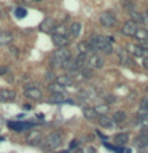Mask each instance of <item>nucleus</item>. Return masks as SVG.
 Segmentation results:
<instances>
[{
    "instance_id": "1",
    "label": "nucleus",
    "mask_w": 148,
    "mask_h": 153,
    "mask_svg": "<svg viewBox=\"0 0 148 153\" xmlns=\"http://www.w3.org/2000/svg\"><path fill=\"white\" fill-rule=\"evenodd\" d=\"M91 46L94 51H102V53H112V43H113V37H104V35H95L89 40Z\"/></svg>"
},
{
    "instance_id": "2",
    "label": "nucleus",
    "mask_w": 148,
    "mask_h": 153,
    "mask_svg": "<svg viewBox=\"0 0 148 153\" xmlns=\"http://www.w3.org/2000/svg\"><path fill=\"white\" fill-rule=\"evenodd\" d=\"M62 143V134L61 132H51L48 134V136L43 139V140L40 142V145L43 150H54V148H57Z\"/></svg>"
},
{
    "instance_id": "3",
    "label": "nucleus",
    "mask_w": 148,
    "mask_h": 153,
    "mask_svg": "<svg viewBox=\"0 0 148 153\" xmlns=\"http://www.w3.org/2000/svg\"><path fill=\"white\" fill-rule=\"evenodd\" d=\"M70 59V51L69 48H57L54 51V54H53V61H51V67H57L64 64V61Z\"/></svg>"
},
{
    "instance_id": "4",
    "label": "nucleus",
    "mask_w": 148,
    "mask_h": 153,
    "mask_svg": "<svg viewBox=\"0 0 148 153\" xmlns=\"http://www.w3.org/2000/svg\"><path fill=\"white\" fill-rule=\"evenodd\" d=\"M84 67H88V69H102L104 67V59L100 56H97V54H89L88 56V59H86V65Z\"/></svg>"
},
{
    "instance_id": "5",
    "label": "nucleus",
    "mask_w": 148,
    "mask_h": 153,
    "mask_svg": "<svg viewBox=\"0 0 148 153\" xmlns=\"http://www.w3.org/2000/svg\"><path fill=\"white\" fill-rule=\"evenodd\" d=\"M116 22H118V19L112 11H105V13L100 14V24H102L104 27H115Z\"/></svg>"
},
{
    "instance_id": "6",
    "label": "nucleus",
    "mask_w": 148,
    "mask_h": 153,
    "mask_svg": "<svg viewBox=\"0 0 148 153\" xmlns=\"http://www.w3.org/2000/svg\"><path fill=\"white\" fill-rule=\"evenodd\" d=\"M137 29H138V24L132 22V21H127V22L123 24L121 32L124 33V35H127V37H134V35H135V32H137Z\"/></svg>"
},
{
    "instance_id": "7",
    "label": "nucleus",
    "mask_w": 148,
    "mask_h": 153,
    "mask_svg": "<svg viewBox=\"0 0 148 153\" xmlns=\"http://www.w3.org/2000/svg\"><path fill=\"white\" fill-rule=\"evenodd\" d=\"M24 94H26L29 99H33V100H40L43 97L40 88H37V86H29V88H26L24 89Z\"/></svg>"
},
{
    "instance_id": "8",
    "label": "nucleus",
    "mask_w": 148,
    "mask_h": 153,
    "mask_svg": "<svg viewBox=\"0 0 148 153\" xmlns=\"http://www.w3.org/2000/svg\"><path fill=\"white\" fill-rule=\"evenodd\" d=\"M62 69H64L65 72H69V74H75V72L80 70V67H78V64H76V61L70 57V59L64 61V64H62Z\"/></svg>"
},
{
    "instance_id": "9",
    "label": "nucleus",
    "mask_w": 148,
    "mask_h": 153,
    "mask_svg": "<svg viewBox=\"0 0 148 153\" xmlns=\"http://www.w3.org/2000/svg\"><path fill=\"white\" fill-rule=\"evenodd\" d=\"M97 120H99V124L102 128H105V129H115V121L110 117H107V115H100Z\"/></svg>"
},
{
    "instance_id": "10",
    "label": "nucleus",
    "mask_w": 148,
    "mask_h": 153,
    "mask_svg": "<svg viewBox=\"0 0 148 153\" xmlns=\"http://www.w3.org/2000/svg\"><path fill=\"white\" fill-rule=\"evenodd\" d=\"M35 123H21V121H10L8 123V126H10V129H13V131H22L24 128H30V126H33Z\"/></svg>"
},
{
    "instance_id": "11",
    "label": "nucleus",
    "mask_w": 148,
    "mask_h": 153,
    "mask_svg": "<svg viewBox=\"0 0 148 153\" xmlns=\"http://www.w3.org/2000/svg\"><path fill=\"white\" fill-rule=\"evenodd\" d=\"M53 35H57V37H69V29H67L65 24H57L53 29Z\"/></svg>"
},
{
    "instance_id": "12",
    "label": "nucleus",
    "mask_w": 148,
    "mask_h": 153,
    "mask_svg": "<svg viewBox=\"0 0 148 153\" xmlns=\"http://www.w3.org/2000/svg\"><path fill=\"white\" fill-rule=\"evenodd\" d=\"M53 43H54L57 48H67V45L70 43V38H69V37H57V35H53Z\"/></svg>"
},
{
    "instance_id": "13",
    "label": "nucleus",
    "mask_w": 148,
    "mask_h": 153,
    "mask_svg": "<svg viewBox=\"0 0 148 153\" xmlns=\"http://www.w3.org/2000/svg\"><path fill=\"white\" fill-rule=\"evenodd\" d=\"M53 29H54V21H53V18L43 19V22L40 24V30L41 32H53Z\"/></svg>"
},
{
    "instance_id": "14",
    "label": "nucleus",
    "mask_w": 148,
    "mask_h": 153,
    "mask_svg": "<svg viewBox=\"0 0 148 153\" xmlns=\"http://www.w3.org/2000/svg\"><path fill=\"white\" fill-rule=\"evenodd\" d=\"M78 51H80V54L89 56L94 50H92V46H91L89 42H80V43H78Z\"/></svg>"
},
{
    "instance_id": "15",
    "label": "nucleus",
    "mask_w": 148,
    "mask_h": 153,
    "mask_svg": "<svg viewBox=\"0 0 148 153\" xmlns=\"http://www.w3.org/2000/svg\"><path fill=\"white\" fill-rule=\"evenodd\" d=\"M134 145L138 147V148L148 147V136H147V134H140V136H137L135 140H134Z\"/></svg>"
},
{
    "instance_id": "16",
    "label": "nucleus",
    "mask_w": 148,
    "mask_h": 153,
    "mask_svg": "<svg viewBox=\"0 0 148 153\" xmlns=\"http://www.w3.org/2000/svg\"><path fill=\"white\" fill-rule=\"evenodd\" d=\"M56 83H59L61 86H69L73 83V78H72V75H59V76H56Z\"/></svg>"
},
{
    "instance_id": "17",
    "label": "nucleus",
    "mask_w": 148,
    "mask_h": 153,
    "mask_svg": "<svg viewBox=\"0 0 148 153\" xmlns=\"http://www.w3.org/2000/svg\"><path fill=\"white\" fill-rule=\"evenodd\" d=\"M14 97H16V93L13 89H0V99L2 100H13Z\"/></svg>"
},
{
    "instance_id": "18",
    "label": "nucleus",
    "mask_w": 148,
    "mask_h": 153,
    "mask_svg": "<svg viewBox=\"0 0 148 153\" xmlns=\"http://www.w3.org/2000/svg\"><path fill=\"white\" fill-rule=\"evenodd\" d=\"M127 50H129V53H131V54H134V56H138V57H145V56H147V53L143 51L138 45H129Z\"/></svg>"
},
{
    "instance_id": "19",
    "label": "nucleus",
    "mask_w": 148,
    "mask_h": 153,
    "mask_svg": "<svg viewBox=\"0 0 148 153\" xmlns=\"http://www.w3.org/2000/svg\"><path fill=\"white\" fill-rule=\"evenodd\" d=\"M92 76V70L88 69V67H81V69L78 70V75H76V78L78 80H88Z\"/></svg>"
},
{
    "instance_id": "20",
    "label": "nucleus",
    "mask_w": 148,
    "mask_h": 153,
    "mask_svg": "<svg viewBox=\"0 0 148 153\" xmlns=\"http://www.w3.org/2000/svg\"><path fill=\"white\" fill-rule=\"evenodd\" d=\"M135 124L140 128H148V113H143V115L138 113L135 118Z\"/></svg>"
},
{
    "instance_id": "21",
    "label": "nucleus",
    "mask_w": 148,
    "mask_h": 153,
    "mask_svg": "<svg viewBox=\"0 0 148 153\" xmlns=\"http://www.w3.org/2000/svg\"><path fill=\"white\" fill-rule=\"evenodd\" d=\"M13 42L11 32H0V45H10Z\"/></svg>"
},
{
    "instance_id": "22",
    "label": "nucleus",
    "mask_w": 148,
    "mask_h": 153,
    "mask_svg": "<svg viewBox=\"0 0 148 153\" xmlns=\"http://www.w3.org/2000/svg\"><path fill=\"white\" fill-rule=\"evenodd\" d=\"M83 115H84V118H88V120L97 118V112H95L94 107H83Z\"/></svg>"
},
{
    "instance_id": "23",
    "label": "nucleus",
    "mask_w": 148,
    "mask_h": 153,
    "mask_svg": "<svg viewBox=\"0 0 148 153\" xmlns=\"http://www.w3.org/2000/svg\"><path fill=\"white\" fill-rule=\"evenodd\" d=\"M69 33H70V37H73V38H76L81 33V24L80 22H73L70 26V29H69Z\"/></svg>"
},
{
    "instance_id": "24",
    "label": "nucleus",
    "mask_w": 148,
    "mask_h": 153,
    "mask_svg": "<svg viewBox=\"0 0 148 153\" xmlns=\"http://www.w3.org/2000/svg\"><path fill=\"white\" fill-rule=\"evenodd\" d=\"M134 37H135L138 42H145V40H148V30H147V29H140V27H138Z\"/></svg>"
},
{
    "instance_id": "25",
    "label": "nucleus",
    "mask_w": 148,
    "mask_h": 153,
    "mask_svg": "<svg viewBox=\"0 0 148 153\" xmlns=\"http://www.w3.org/2000/svg\"><path fill=\"white\" fill-rule=\"evenodd\" d=\"M50 102H51V104H62V102H65V96H64V93L51 94V97H50Z\"/></svg>"
},
{
    "instance_id": "26",
    "label": "nucleus",
    "mask_w": 148,
    "mask_h": 153,
    "mask_svg": "<svg viewBox=\"0 0 148 153\" xmlns=\"http://www.w3.org/2000/svg\"><path fill=\"white\" fill-rule=\"evenodd\" d=\"M112 120H113L115 123H123V121H126V112H123V110H118V112L113 113Z\"/></svg>"
},
{
    "instance_id": "27",
    "label": "nucleus",
    "mask_w": 148,
    "mask_h": 153,
    "mask_svg": "<svg viewBox=\"0 0 148 153\" xmlns=\"http://www.w3.org/2000/svg\"><path fill=\"white\" fill-rule=\"evenodd\" d=\"M48 89L51 91V94H57V93H64V86H61L59 83H50V86H48Z\"/></svg>"
},
{
    "instance_id": "28",
    "label": "nucleus",
    "mask_w": 148,
    "mask_h": 153,
    "mask_svg": "<svg viewBox=\"0 0 148 153\" xmlns=\"http://www.w3.org/2000/svg\"><path fill=\"white\" fill-rule=\"evenodd\" d=\"M38 140H41V136H40V132H37V131H33L30 134H27V142H33V143H40Z\"/></svg>"
},
{
    "instance_id": "29",
    "label": "nucleus",
    "mask_w": 148,
    "mask_h": 153,
    "mask_svg": "<svg viewBox=\"0 0 148 153\" xmlns=\"http://www.w3.org/2000/svg\"><path fill=\"white\" fill-rule=\"evenodd\" d=\"M115 142H116L118 145H126V142H127V134H118V136L115 137Z\"/></svg>"
},
{
    "instance_id": "30",
    "label": "nucleus",
    "mask_w": 148,
    "mask_h": 153,
    "mask_svg": "<svg viewBox=\"0 0 148 153\" xmlns=\"http://www.w3.org/2000/svg\"><path fill=\"white\" fill-rule=\"evenodd\" d=\"M138 113L140 115L148 113V99H142L140 100V110H138Z\"/></svg>"
},
{
    "instance_id": "31",
    "label": "nucleus",
    "mask_w": 148,
    "mask_h": 153,
    "mask_svg": "<svg viewBox=\"0 0 148 153\" xmlns=\"http://www.w3.org/2000/svg\"><path fill=\"white\" fill-rule=\"evenodd\" d=\"M14 14H16V18H19V19H22V18H26L27 16V10L26 8H16L14 10Z\"/></svg>"
},
{
    "instance_id": "32",
    "label": "nucleus",
    "mask_w": 148,
    "mask_h": 153,
    "mask_svg": "<svg viewBox=\"0 0 148 153\" xmlns=\"http://www.w3.org/2000/svg\"><path fill=\"white\" fill-rule=\"evenodd\" d=\"M131 18H132L131 21L135 22V24H137V22H143V16H142V14H138V13H135V11L131 13Z\"/></svg>"
},
{
    "instance_id": "33",
    "label": "nucleus",
    "mask_w": 148,
    "mask_h": 153,
    "mask_svg": "<svg viewBox=\"0 0 148 153\" xmlns=\"http://www.w3.org/2000/svg\"><path fill=\"white\" fill-rule=\"evenodd\" d=\"M95 112H97V115H104L107 112V105H99V107L95 108Z\"/></svg>"
},
{
    "instance_id": "34",
    "label": "nucleus",
    "mask_w": 148,
    "mask_h": 153,
    "mask_svg": "<svg viewBox=\"0 0 148 153\" xmlns=\"http://www.w3.org/2000/svg\"><path fill=\"white\" fill-rule=\"evenodd\" d=\"M138 46H140L145 53H148V40H145V42H138Z\"/></svg>"
},
{
    "instance_id": "35",
    "label": "nucleus",
    "mask_w": 148,
    "mask_h": 153,
    "mask_svg": "<svg viewBox=\"0 0 148 153\" xmlns=\"http://www.w3.org/2000/svg\"><path fill=\"white\" fill-rule=\"evenodd\" d=\"M10 53H11L13 56H18L19 54V50H18L16 46H10Z\"/></svg>"
},
{
    "instance_id": "36",
    "label": "nucleus",
    "mask_w": 148,
    "mask_h": 153,
    "mask_svg": "<svg viewBox=\"0 0 148 153\" xmlns=\"http://www.w3.org/2000/svg\"><path fill=\"white\" fill-rule=\"evenodd\" d=\"M54 76H56V75L50 72V74H46V80H48V81H51V80H54Z\"/></svg>"
},
{
    "instance_id": "37",
    "label": "nucleus",
    "mask_w": 148,
    "mask_h": 153,
    "mask_svg": "<svg viewBox=\"0 0 148 153\" xmlns=\"http://www.w3.org/2000/svg\"><path fill=\"white\" fill-rule=\"evenodd\" d=\"M8 72V67H0V75H5Z\"/></svg>"
},
{
    "instance_id": "38",
    "label": "nucleus",
    "mask_w": 148,
    "mask_h": 153,
    "mask_svg": "<svg viewBox=\"0 0 148 153\" xmlns=\"http://www.w3.org/2000/svg\"><path fill=\"white\" fill-rule=\"evenodd\" d=\"M76 145H78V142H76V140H73V142H72V143H70V148H75Z\"/></svg>"
},
{
    "instance_id": "39",
    "label": "nucleus",
    "mask_w": 148,
    "mask_h": 153,
    "mask_svg": "<svg viewBox=\"0 0 148 153\" xmlns=\"http://www.w3.org/2000/svg\"><path fill=\"white\" fill-rule=\"evenodd\" d=\"M143 67H145V69H148V57H145V61H143Z\"/></svg>"
},
{
    "instance_id": "40",
    "label": "nucleus",
    "mask_w": 148,
    "mask_h": 153,
    "mask_svg": "<svg viewBox=\"0 0 148 153\" xmlns=\"http://www.w3.org/2000/svg\"><path fill=\"white\" fill-rule=\"evenodd\" d=\"M24 108H26V110H30L32 105H30V104H26V105H24Z\"/></svg>"
},
{
    "instance_id": "41",
    "label": "nucleus",
    "mask_w": 148,
    "mask_h": 153,
    "mask_svg": "<svg viewBox=\"0 0 148 153\" xmlns=\"http://www.w3.org/2000/svg\"><path fill=\"white\" fill-rule=\"evenodd\" d=\"M88 153H95V150H94L92 147H91V148H88Z\"/></svg>"
},
{
    "instance_id": "42",
    "label": "nucleus",
    "mask_w": 148,
    "mask_h": 153,
    "mask_svg": "<svg viewBox=\"0 0 148 153\" xmlns=\"http://www.w3.org/2000/svg\"><path fill=\"white\" fill-rule=\"evenodd\" d=\"M57 153H69L67 150H61V152H57Z\"/></svg>"
},
{
    "instance_id": "43",
    "label": "nucleus",
    "mask_w": 148,
    "mask_h": 153,
    "mask_svg": "<svg viewBox=\"0 0 148 153\" xmlns=\"http://www.w3.org/2000/svg\"><path fill=\"white\" fill-rule=\"evenodd\" d=\"M140 153H148V152H145V150H143V152H140Z\"/></svg>"
},
{
    "instance_id": "44",
    "label": "nucleus",
    "mask_w": 148,
    "mask_h": 153,
    "mask_svg": "<svg viewBox=\"0 0 148 153\" xmlns=\"http://www.w3.org/2000/svg\"><path fill=\"white\" fill-rule=\"evenodd\" d=\"M147 30H148V21H147Z\"/></svg>"
},
{
    "instance_id": "45",
    "label": "nucleus",
    "mask_w": 148,
    "mask_h": 153,
    "mask_svg": "<svg viewBox=\"0 0 148 153\" xmlns=\"http://www.w3.org/2000/svg\"><path fill=\"white\" fill-rule=\"evenodd\" d=\"M0 14H2V7H0Z\"/></svg>"
},
{
    "instance_id": "46",
    "label": "nucleus",
    "mask_w": 148,
    "mask_h": 153,
    "mask_svg": "<svg viewBox=\"0 0 148 153\" xmlns=\"http://www.w3.org/2000/svg\"><path fill=\"white\" fill-rule=\"evenodd\" d=\"M35 2H40V0H35Z\"/></svg>"
},
{
    "instance_id": "47",
    "label": "nucleus",
    "mask_w": 148,
    "mask_h": 153,
    "mask_svg": "<svg viewBox=\"0 0 148 153\" xmlns=\"http://www.w3.org/2000/svg\"><path fill=\"white\" fill-rule=\"evenodd\" d=\"M147 14H148V11H147Z\"/></svg>"
}]
</instances>
